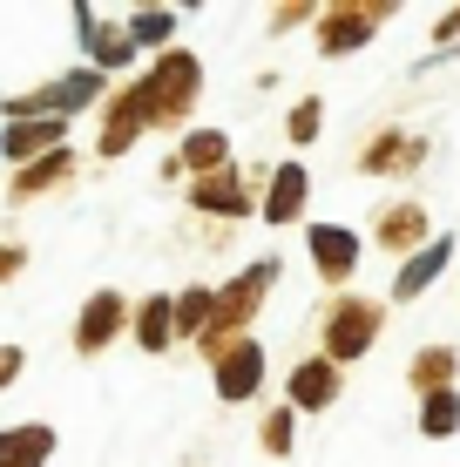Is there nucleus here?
I'll return each instance as SVG.
<instances>
[{"instance_id":"obj_11","label":"nucleus","mask_w":460,"mask_h":467,"mask_svg":"<svg viewBox=\"0 0 460 467\" xmlns=\"http://www.w3.org/2000/svg\"><path fill=\"white\" fill-rule=\"evenodd\" d=\"M305 251H312V271H319V285H325L332 298L353 285L359 257H366V251H359V237L345 231V223H312V231H305Z\"/></svg>"},{"instance_id":"obj_16","label":"nucleus","mask_w":460,"mask_h":467,"mask_svg":"<svg viewBox=\"0 0 460 467\" xmlns=\"http://www.w3.org/2000/svg\"><path fill=\"white\" fill-rule=\"evenodd\" d=\"M305 203H312L305 163H271V183H264L258 217H264V223H298V217H305Z\"/></svg>"},{"instance_id":"obj_4","label":"nucleus","mask_w":460,"mask_h":467,"mask_svg":"<svg viewBox=\"0 0 460 467\" xmlns=\"http://www.w3.org/2000/svg\"><path fill=\"white\" fill-rule=\"evenodd\" d=\"M264 183H271V170L264 163H224V170H210V176H189V211H197L203 223H244V217H258V203H264Z\"/></svg>"},{"instance_id":"obj_19","label":"nucleus","mask_w":460,"mask_h":467,"mask_svg":"<svg viewBox=\"0 0 460 467\" xmlns=\"http://www.w3.org/2000/svg\"><path fill=\"white\" fill-rule=\"evenodd\" d=\"M47 461H55V427L47 420L0 427V467H47Z\"/></svg>"},{"instance_id":"obj_23","label":"nucleus","mask_w":460,"mask_h":467,"mask_svg":"<svg viewBox=\"0 0 460 467\" xmlns=\"http://www.w3.org/2000/svg\"><path fill=\"white\" fill-rule=\"evenodd\" d=\"M210 312H217V285H183V292H177V346L183 339L197 346L203 326H210Z\"/></svg>"},{"instance_id":"obj_17","label":"nucleus","mask_w":460,"mask_h":467,"mask_svg":"<svg viewBox=\"0 0 460 467\" xmlns=\"http://www.w3.org/2000/svg\"><path fill=\"white\" fill-rule=\"evenodd\" d=\"M129 339L142 352H156L163 359L169 346H177V292H149V298H136V312H129Z\"/></svg>"},{"instance_id":"obj_9","label":"nucleus","mask_w":460,"mask_h":467,"mask_svg":"<svg viewBox=\"0 0 460 467\" xmlns=\"http://www.w3.org/2000/svg\"><path fill=\"white\" fill-rule=\"evenodd\" d=\"M426 156H434V142L414 136V129H373L366 150H359L353 163H359V176H379V183H393V176L426 170Z\"/></svg>"},{"instance_id":"obj_13","label":"nucleus","mask_w":460,"mask_h":467,"mask_svg":"<svg viewBox=\"0 0 460 467\" xmlns=\"http://www.w3.org/2000/svg\"><path fill=\"white\" fill-rule=\"evenodd\" d=\"M339 393H345V373L332 359H319V352L284 373V407L291 413H325V407H339Z\"/></svg>"},{"instance_id":"obj_18","label":"nucleus","mask_w":460,"mask_h":467,"mask_svg":"<svg viewBox=\"0 0 460 467\" xmlns=\"http://www.w3.org/2000/svg\"><path fill=\"white\" fill-rule=\"evenodd\" d=\"M454 379H460V352H454L447 339L420 346L414 359H406V386H414L420 400H434V393H454Z\"/></svg>"},{"instance_id":"obj_31","label":"nucleus","mask_w":460,"mask_h":467,"mask_svg":"<svg viewBox=\"0 0 460 467\" xmlns=\"http://www.w3.org/2000/svg\"><path fill=\"white\" fill-rule=\"evenodd\" d=\"M454 35H460V7H454V14H440V21H434V41H440V47H447Z\"/></svg>"},{"instance_id":"obj_26","label":"nucleus","mask_w":460,"mask_h":467,"mask_svg":"<svg viewBox=\"0 0 460 467\" xmlns=\"http://www.w3.org/2000/svg\"><path fill=\"white\" fill-rule=\"evenodd\" d=\"M319 129H325V95H298L291 116H284V142L305 150V142H319Z\"/></svg>"},{"instance_id":"obj_12","label":"nucleus","mask_w":460,"mask_h":467,"mask_svg":"<svg viewBox=\"0 0 460 467\" xmlns=\"http://www.w3.org/2000/svg\"><path fill=\"white\" fill-rule=\"evenodd\" d=\"M210 386H217L224 407H250V400L264 393V346L237 339L230 352H217V359H210Z\"/></svg>"},{"instance_id":"obj_20","label":"nucleus","mask_w":460,"mask_h":467,"mask_svg":"<svg viewBox=\"0 0 460 467\" xmlns=\"http://www.w3.org/2000/svg\"><path fill=\"white\" fill-rule=\"evenodd\" d=\"M169 156L183 163V183H189V176H210V170L230 163V136H224V129H183V142Z\"/></svg>"},{"instance_id":"obj_29","label":"nucleus","mask_w":460,"mask_h":467,"mask_svg":"<svg viewBox=\"0 0 460 467\" xmlns=\"http://www.w3.org/2000/svg\"><path fill=\"white\" fill-rule=\"evenodd\" d=\"M21 373H27V346H14V339H7V346H0V393H7V386L21 379Z\"/></svg>"},{"instance_id":"obj_14","label":"nucleus","mask_w":460,"mask_h":467,"mask_svg":"<svg viewBox=\"0 0 460 467\" xmlns=\"http://www.w3.org/2000/svg\"><path fill=\"white\" fill-rule=\"evenodd\" d=\"M55 150H68V122H61V116H27V122L0 129V156H7L14 170L41 163V156H55Z\"/></svg>"},{"instance_id":"obj_25","label":"nucleus","mask_w":460,"mask_h":467,"mask_svg":"<svg viewBox=\"0 0 460 467\" xmlns=\"http://www.w3.org/2000/svg\"><path fill=\"white\" fill-rule=\"evenodd\" d=\"M258 447H264V454H271V461H284V454H291V447H298V413L284 407V400H278V407H271V413H264V420H258Z\"/></svg>"},{"instance_id":"obj_30","label":"nucleus","mask_w":460,"mask_h":467,"mask_svg":"<svg viewBox=\"0 0 460 467\" xmlns=\"http://www.w3.org/2000/svg\"><path fill=\"white\" fill-rule=\"evenodd\" d=\"M21 271H27V244H0V285L21 278Z\"/></svg>"},{"instance_id":"obj_10","label":"nucleus","mask_w":460,"mask_h":467,"mask_svg":"<svg viewBox=\"0 0 460 467\" xmlns=\"http://www.w3.org/2000/svg\"><path fill=\"white\" fill-rule=\"evenodd\" d=\"M129 312L136 305L116 292V285H102V292H88V305H82V318H75V359H102L108 346L129 332Z\"/></svg>"},{"instance_id":"obj_24","label":"nucleus","mask_w":460,"mask_h":467,"mask_svg":"<svg viewBox=\"0 0 460 467\" xmlns=\"http://www.w3.org/2000/svg\"><path fill=\"white\" fill-rule=\"evenodd\" d=\"M122 27H129L136 47H156V55H163L169 35H177V14L169 7H136V14H122Z\"/></svg>"},{"instance_id":"obj_15","label":"nucleus","mask_w":460,"mask_h":467,"mask_svg":"<svg viewBox=\"0 0 460 467\" xmlns=\"http://www.w3.org/2000/svg\"><path fill=\"white\" fill-rule=\"evenodd\" d=\"M75 176H82V156H75V150H55V156H41V163L14 170L7 197H14V203H41V197H55V190H68Z\"/></svg>"},{"instance_id":"obj_27","label":"nucleus","mask_w":460,"mask_h":467,"mask_svg":"<svg viewBox=\"0 0 460 467\" xmlns=\"http://www.w3.org/2000/svg\"><path fill=\"white\" fill-rule=\"evenodd\" d=\"M420 433H426V441H454V433H460V393L420 400Z\"/></svg>"},{"instance_id":"obj_7","label":"nucleus","mask_w":460,"mask_h":467,"mask_svg":"<svg viewBox=\"0 0 460 467\" xmlns=\"http://www.w3.org/2000/svg\"><path fill=\"white\" fill-rule=\"evenodd\" d=\"M373 244L393 257V265H406L414 251L434 244V217H426V203L420 197H386L373 211Z\"/></svg>"},{"instance_id":"obj_8","label":"nucleus","mask_w":460,"mask_h":467,"mask_svg":"<svg viewBox=\"0 0 460 467\" xmlns=\"http://www.w3.org/2000/svg\"><path fill=\"white\" fill-rule=\"evenodd\" d=\"M142 129H149V95H142V75H136V82H122V88L102 95V136H95V156H108V163L129 156Z\"/></svg>"},{"instance_id":"obj_5","label":"nucleus","mask_w":460,"mask_h":467,"mask_svg":"<svg viewBox=\"0 0 460 467\" xmlns=\"http://www.w3.org/2000/svg\"><path fill=\"white\" fill-rule=\"evenodd\" d=\"M102 95H108V75H95V68H75V75H61V82H47V88H27V95H7L0 102V116L7 122H27V116H82V109H102Z\"/></svg>"},{"instance_id":"obj_1","label":"nucleus","mask_w":460,"mask_h":467,"mask_svg":"<svg viewBox=\"0 0 460 467\" xmlns=\"http://www.w3.org/2000/svg\"><path fill=\"white\" fill-rule=\"evenodd\" d=\"M271 285H278V257H258V265H244L230 285H217V312H210V326H203V339H197L203 359H217V352H230L237 339H250Z\"/></svg>"},{"instance_id":"obj_2","label":"nucleus","mask_w":460,"mask_h":467,"mask_svg":"<svg viewBox=\"0 0 460 467\" xmlns=\"http://www.w3.org/2000/svg\"><path fill=\"white\" fill-rule=\"evenodd\" d=\"M319 359H332L345 373V366H359L366 352L379 346V332H386V298H366V292H339L319 305Z\"/></svg>"},{"instance_id":"obj_21","label":"nucleus","mask_w":460,"mask_h":467,"mask_svg":"<svg viewBox=\"0 0 460 467\" xmlns=\"http://www.w3.org/2000/svg\"><path fill=\"white\" fill-rule=\"evenodd\" d=\"M75 21L88 27V55H95V75H108V68H129L136 61V41H129V27H102L95 21V7H75Z\"/></svg>"},{"instance_id":"obj_22","label":"nucleus","mask_w":460,"mask_h":467,"mask_svg":"<svg viewBox=\"0 0 460 467\" xmlns=\"http://www.w3.org/2000/svg\"><path fill=\"white\" fill-rule=\"evenodd\" d=\"M447 257H454V237H447V244H426V251H414L400 271H393V298H386V305H406V298H420L426 285H434L440 271H447Z\"/></svg>"},{"instance_id":"obj_28","label":"nucleus","mask_w":460,"mask_h":467,"mask_svg":"<svg viewBox=\"0 0 460 467\" xmlns=\"http://www.w3.org/2000/svg\"><path fill=\"white\" fill-rule=\"evenodd\" d=\"M319 21V7H312V0H291V7H271L264 14V27H271V35H284V27H312Z\"/></svg>"},{"instance_id":"obj_3","label":"nucleus","mask_w":460,"mask_h":467,"mask_svg":"<svg viewBox=\"0 0 460 467\" xmlns=\"http://www.w3.org/2000/svg\"><path fill=\"white\" fill-rule=\"evenodd\" d=\"M142 95H149V129L177 136L203 102V61L189 55V47H163V55L149 61V75H142Z\"/></svg>"},{"instance_id":"obj_6","label":"nucleus","mask_w":460,"mask_h":467,"mask_svg":"<svg viewBox=\"0 0 460 467\" xmlns=\"http://www.w3.org/2000/svg\"><path fill=\"white\" fill-rule=\"evenodd\" d=\"M393 0H339V7H319V21H312V35H319V55H359L379 27L393 21Z\"/></svg>"}]
</instances>
